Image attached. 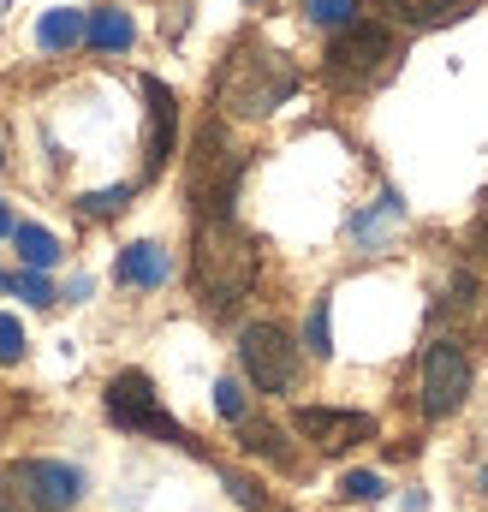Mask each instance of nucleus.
<instances>
[{
  "mask_svg": "<svg viewBox=\"0 0 488 512\" xmlns=\"http://www.w3.org/2000/svg\"><path fill=\"white\" fill-rule=\"evenodd\" d=\"M256 239L244 233L233 215L221 221H197V239H191V286L209 310H233L244 292L256 286Z\"/></svg>",
  "mask_w": 488,
  "mask_h": 512,
  "instance_id": "f257e3e1",
  "label": "nucleus"
},
{
  "mask_svg": "<svg viewBox=\"0 0 488 512\" xmlns=\"http://www.w3.org/2000/svg\"><path fill=\"white\" fill-rule=\"evenodd\" d=\"M292 90H298V66H292L286 54H274V48L244 42V48H233V60L221 66L215 102H221L227 114H239V120H268Z\"/></svg>",
  "mask_w": 488,
  "mask_h": 512,
  "instance_id": "f03ea898",
  "label": "nucleus"
},
{
  "mask_svg": "<svg viewBox=\"0 0 488 512\" xmlns=\"http://www.w3.org/2000/svg\"><path fill=\"white\" fill-rule=\"evenodd\" d=\"M244 179V149L227 137L221 126H203L191 143V167H185V191H191V209L197 221H221L233 215V191Z\"/></svg>",
  "mask_w": 488,
  "mask_h": 512,
  "instance_id": "7ed1b4c3",
  "label": "nucleus"
},
{
  "mask_svg": "<svg viewBox=\"0 0 488 512\" xmlns=\"http://www.w3.org/2000/svg\"><path fill=\"white\" fill-rule=\"evenodd\" d=\"M423 417H453L459 405H465V393H471V352H465V340H453V334H441V340H429L423 346Z\"/></svg>",
  "mask_w": 488,
  "mask_h": 512,
  "instance_id": "20e7f679",
  "label": "nucleus"
},
{
  "mask_svg": "<svg viewBox=\"0 0 488 512\" xmlns=\"http://www.w3.org/2000/svg\"><path fill=\"white\" fill-rule=\"evenodd\" d=\"M239 364L256 382V393H292L298 387V346L274 322H250L239 334Z\"/></svg>",
  "mask_w": 488,
  "mask_h": 512,
  "instance_id": "39448f33",
  "label": "nucleus"
},
{
  "mask_svg": "<svg viewBox=\"0 0 488 512\" xmlns=\"http://www.w3.org/2000/svg\"><path fill=\"white\" fill-rule=\"evenodd\" d=\"M108 417L120 423V429H143V435H161V441H191L167 411H161V393H155V382L143 376V370H120L114 382H108Z\"/></svg>",
  "mask_w": 488,
  "mask_h": 512,
  "instance_id": "423d86ee",
  "label": "nucleus"
},
{
  "mask_svg": "<svg viewBox=\"0 0 488 512\" xmlns=\"http://www.w3.org/2000/svg\"><path fill=\"white\" fill-rule=\"evenodd\" d=\"M6 483L36 512H72L84 501V471L66 465V459H24V465L6 471Z\"/></svg>",
  "mask_w": 488,
  "mask_h": 512,
  "instance_id": "0eeeda50",
  "label": "nucleus"
},
{
  "mask_svg": "<svg viewBox=\"0 0 488 512\" xmlns=\"http://www.w3.org/2000/svg\"><path fill=\"white\" fill-rule=\"evenodd\" d=\"M387 60H393V30H381V24H352V30H340L334 48H328V78H334V84H369L375 72H387Z\"/></svg>",
  "mask_w": 488,
  "mask_h": 512,
  "instance_id": "6e6552de",
  "label": "nucleus"
},
{
  "mask_svg": "<svg viewBox=\"0 0 488 512\" xmlns=\"http://www.w3.org/2000/svg\"><path fill=\"white\" fill-rule=\"evenodd\" d=\"M292 429L316 447V453H346L358 441H375V417L369 411H334V405H298Z\"/></svg>",
  "mask_w": 488,
  "mask_h": 512,
  "instance_id": "1a4fd4ad",
  "label": "nucleus"
},
{
  "mask_svg": "<svg viewBox=\"0 0 488 512\" xmlns=\"http://www.w3.org/2000/svg\"><path fill=\"white\" fill-rule=\"evenodd\" d=\"M143 96H149V173H161V161L173 155V90L167 84H155V78H143Z\"/></svg>",
  "mask_w": 488,
  "mask_h": 512,
  "instance_id": "9d476101",
  "label": "nucleus"
},
{
  "mask_svg": "<svg viewBox=\"0 0 488 512\" xmlns=\"http://www.w3.org/2000/svg\"><path fill=\"white\" fill-rule=\"evenodd\" d=\"M167 274H173V256L161 251V245H149V239H137V245L120 251V280L125 286H161Z\"/></svg>",
  "mask_w": 488,
  "mask_h": 512,
  "instance_id": "9b49d317",
  "label": "nucleus"
},
{
  "mask_svg": "<svg viewBox=\"0 0 488 512\" xmlns=\"http://www.w3.org/2000/svg\"><path fill=\"white\" fill-rule=\"evenodd\" d=\"M84 36H90V12H78V6H54V12H42V24H36V42H42L48 54L78 48Z\"/></svg>",
  "mask_w": 488,
  "mask_h": 512,
  "instance_id": "f8f14e48",
  "label": "nucleus"
},
{
  "mask_svg": "<svg viewBox=\"0 0 488 512\" xmlns=\"http://www.w3.org/2000/svg\"><path fill=\"white\" fill-rule=\"evenodd\" d=\"M131 36H137V24H131V12H120V6H102V12H90V48H102V54H120V48H131Z\"/></svg>",
  "mask_w": 488,
  "mask_h": 512,
  "instance_id": "ddd939ff",
  "label": "nucleus"
},
{
  "mask_svg": "<svg viewBox=\"0 0 488 512\" xmlns=\"http://www.w3.org/2000/svg\"><path fill=\"white\" fill-rule=\"evenodd\" d=\"M239 441H244V453H256V459H274V465H298V453L286 447V435L274 429V423H256V417H244L239 423Z\"/></svg>",
  "mask_w": 488,
  "mask_h": 512,
  "instance_id": "4468645a",
  "label": "nucleus"
},
{
  "mask_svg": "<svg viewBox=\"0 0 488 512\" xmlns=\"http://www.w3.org/2000/svg\"><path fill=\"white\" fill-rule=\"evenodd\" d=\"M12 245H18V256H24L30 274H42V268L60 262V239H54L48 227H30V221H24V227H12Z\"/></svg>",
  "mask_w": 488,
  "mask_h": 512,
  "instance_id": "2eb2a0df",
  "label": "nucleus"
},
{
  "mask_svg": "<svg viewBox=\"0 0 488 512\" xmlns=\"http://www.w3.org/2000/svg\"><path fill=\"white\" fill-rule=\"evenodd\" d=\"M399 221H405V203H399V197L387 191V197H381V203H375L369 215H358V221H352V233H358L364 245H375V239H381L387 227H399Z\"/></svg>",
  "mask_w": 488,
  "mask_h": 512,
  "instance_id": "dca6fc26",
  "label": "nucleus"
},
{
  "mask_svg": "<svg viewBox=\"0 0 488 512\" xmlns=\"http://www.w3.org/2000/svg\"><path fill=\"white\" fill-rule=\"evenodd\" d=\"M459 6H465V0H387V12L405 18V24H441V18H459Z\"/></svg>",
  "mask_w": 488,
  "mask_h": 512,
  "instance_id": "f3484780",
  "label": "nucleus"
},
{
  "mask_svg": "<svg viewBox=\"0 0 488 512\" xmlns=\"http://www.w3.org/2000/svg\"><path fill=\"white\" fill-rule=\"evenodd\" d=\"M304 12H310L322 30H352V24H358V0H304Z\"/></svg>",
  "mask_w": 488,
  "mask_h": 512,
  "instance_id": "a211bd4d",
  "label": "nucleus"
},
{
  "mask_svg": "<svg viewBox=\"0 0 488 512\" xmlns=\"http://www.w3.org/2000/svg\"><path fill=\"white\" fill-rule=\"evenodd\" d=\"M125 203H131V185H114V191H90V197H78V209H84V215H120Z\"/></svg>",
  "mask_w": 488,
  "mask_h": 512,
  "instance_id": "6ab92c4d",
  "label": "nucleus"
},
{
  "mask_svg": "<svg viewBox=\"0 0 488 512\" xmlns=\"http://www.w3.org/2000/svg\"><path fill=\"white\" fill-rule=\"evenodd\" d=\"M340 495L346 501H381V477L375 471H346L340 477Z\"/></svg>",
  "mask_w": 488,
  "mask_h": 512,
  "instance_id": "aec40b11",
  "label": "nucleus"
},
{
  "mask_svg": "<svg viewBox=\"0 0 488 512\" xmlns=\"http://www.w3.org/2000/svg\"><path fill=\"white\" fill-rule=\"evenodd\" d=\"M215 411H221V417H233V423H244V387L233 382V376H221V382H215Z\"/></svg>",
  "mask_w": 488,
  "mask_h": 512,
  "instance_id": "412c9836",
  "label": "nucleus"
},
{
  "mask_svg": "<svg viewBox=\"0 0 488 512\" xmlns=\"http://www.w3.org/2000/svg\"><path fill=\"white\" fill-rule=\"evenodd\" d=\"M310 352H316V358L334 352V334H328V298H316V310H310Z\"/></svg>",
  "mask_w": 488,
  "mask_h": 512,
  "instance_id": "4be33fe9",
  "label": "nucleus"
},
{
  "mask_svg": "<svg viewBox=\"0 0 488 512\" xmlns=\"http://www.w3.org/2000/svg\"><path fill=\"white\" fill-rule=\"evenodd\" d=\"M18 358H24V328H18V316L0 310V364H18Z\"/></svg>",
  "mask_w": 488,
  "mask_h": 512,
  "instance_id": "5701e85b",
  "label": "nucleus"
},
{
  "mask_svg": "<svg viewBox=\"0 0 488 512\" xmlns=\"http://www.w3.org/2000/svg\"><path fill=\"white\" fill-rule=\"evenodd\" d=\"M18 298H30V304H54V286L42 280V274H18V286H12Z\"/></svg>",
  "mask_w": 488,
  "mask_h": 512,
  "instance_id": "b1692460",
  "label": "nucleus"
},
{
  "mask_svg": "<svg viewBox=\"0 0 488 512\" xmlns=\"http://www.w3.org/2000/svg\"><path fill=\"white\" fill-rule=\"evenodd\" d=\"M227 489H233V495H239L244 507H262V495H256V489H250V483H244V477H227Z\"/></svg>",
  "mask_w": 488,
  "mask_h": 512,
  "instance_id": "393cba45",
  "label": "nucleus"
},
{
  "mask_svg": "<svg viewBox=\"0 0 488 512\" xmlns=\"http://www.w3.org/2000/svg\"><path fill=\"white\" fill-rule=\"evenodd\" d=\"M18 221H12V209H6V197H0V233H12Z\"/></svg>",
  "mask_w": 488,
  "mask_h": 512,
  "instance_id": "a878e982",
  "label": "nucleus"
},
{
  "mask_svg": "<svg viewBox=\"0 0 488 512\" xmlns=\"http://www.w3.org/2000/svg\"><path fill=\"white\" fill-rule=\"evenodd\" d=\"M477 245H488V209H483V221H477Z\"/></svg>",
  "mask_w": 488,
  "mask_h": 512,
  "instance_id": "bb28decb",
  "label": "nucleus"
}]
</instances>
